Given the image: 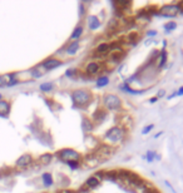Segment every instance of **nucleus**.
I'll return each mask as SVG.
<instances>
[{
    "mask_svg": "<svg viewBox=\"0 0 183 193\" xmlns=\"http://www.w3.org/2000/svg\"><path fill=\"white\" fill-rule=\"evenodd\" d=\"M92 98V94L85 89H78L73 93V102H74V107L78 108L82 105H85Z\"/></svg>",
    "mask_w": 183,
    "mask_h": 193,
    "instance_id": "nucleus-1",
    "label": "nucleus"
},
{
    "mask_svg": "<svg viewBox=\"0 0 183 193\" xmlns=\"http://www.w3.org/2000/svg\"><path fill=\"white\" fill-rule=\"evenodd\" d=\"M58 157H59L63 162H78L80 159V154L77 152V150H74L72 148H65V149H62L58 152Z\"/></svg>",
    "mask_w": 183,
    "mask_h": 193,
    "instance_id": "nucleus-2",
    "label": "nucleus"
},
{
    "mask_svg": "<svg viewBox=\"0 0 183 193\" xmlns=\"http://www.w3.org/2000/svg\"><path fill=\"white\" fill-rule=\"evenodd\" d=\"M95 157L99 159L101 162L103 161H107V159H109L113 154H114V149L113 147H111L109 144H101L94 152Z\"/></svg>",
    "mask_w": 183,
    "mask_h": 193,
    "instance_id": "nucleus-3",
    "label": "nucleus"
},
{
    "mask_svg": "<svg viewBox=\"0 0 183 193\" xmlns=\"http://www.w3.org/2000/svg\"><path fill=\"white\" fill-rule=\"evenodd\" d=\"M124 133H126V132L123 130V128H120V127H114V128L109 129V130L105 133L104 138H105L107 140H109L111 143H118V142H120V140L124 138Z\"/></svg>",
    "mask_w": 183,
    "mask_h": 193,
    "instance_id": "nucleus-4",
    "label": "nucleus"
},
{
    "mask_svg": "<svg viewBox=\"0 0 183 193\" xmlns=\"http://www.w3.org/2000/svg\"><path fill=\"white\" fill-rule=\"evenodd\" d=\"M103 103L107 109L109 111H118L122 107V100L114 94H107L103 99Z\"/></svg>",
    "mask_w": 183,
    "mask_h": 193,
    "instance_id": "nucleus-5",
    "label": "nucleus"
},
{
    "mask_svg": "<svg viewBox=\"0 0 183 193\" xmlns=\"http://www.w3.org/2000/svg\"><path fill=\"white\" fill-rule=\"evenodd\" d=\"M179 13L178 5H164L159 9V14L164 16H176Z\"/></svg>",
    "mask_w": 183,
    "mask_h": 193,
    "instance_id": "nucleus-6",
    "label": "nucleus"
},
{
    "mask_svg": "<svg viewBox=\"0 0 183 193\" xmlns=\"http://www.w3.org/2000/svg\"><path fill=\"white\" fill-rule=\"evenodd\" d=\"M102 162L99 161V159L95 157V154L94 153H92V154H88L85 158H84V164L87 166V167H89V168H93V167H97V166H99Z\"/></svg>",
    "mask_w": 183,
    "mask_h": 193,
    "instance_id": "nucleus-7",
    "label": "nucleus"
},
{
    "mask_svg": "<svg viewBox=\"0 0 183 193\" xmlns=\"http://www.w3.org/2000/svg\"><path fill=\"white\" fill-rule=\"evenodd\" d=\"M99 69H101V65H99L98 62H90L85 66V73L88 75H94L99 72Z\"/></svg>",
    "mask_w": 183,
    "mask_h": 193,
    "instance_id": "nucleus-8",
    "label": "nucleus"
},
{
    "mask_svg": "<svg viewBox=\"0 0 183 193\" xmlns=\"http://www.w3.org/2000/svg\"><path fill=\"white\" fill-rule=\"evenodd\" d=\"M109 49H111V45L108 44V43H101V44H99V45L95 48L94 54H95V55H99V56L107 55V54H109Z\"/></svg>",
    "mask_w": 183,
    "mask_h": 193,
    "instance_id": "nucleus-9",
    "label": "nucleus"
},
{
    "mask_svg": "<svg viewBox=\"0 0 183 193\" xmlns=\"http://www.w3.org/2000/svg\"><path fill=\"white\" fill-rule=\"evenodd\" d=\"M119 124L123 127V130L126 132V129H129L132 127V124H133V121L132 118L128 115V114H122V118H119Z\"/></svg>",
    "mask_w": 183,
    "mask_h": 193,
    "instance_id": "nucleus-10",
    "label": "nucleus"
},
{
    "mask_svg": "<svg viewBox=\"0 0 183 193\" xmlns=\"http://www.w3.org/2000/svg\"><path fill=\"white\" fill-rule=\"evenodd\" d=\"M105 117H107V112L104 111V109H98V111L94 113V115H93V125H94V123L95 124H101L102 122H104Z\"/></svg>",
    "mask_w": 183,
    "mask_h": 193,
    "instance_id": "nucleus-11",
    "label": "nucleus"
},
{
    "mask_svg": "<svg viewBox=\"0 0 183 193\" xmlns=\"http://www.w3.org/2000/svg\"><path fill=\"white\" fill-rule=\"evenodd\" d=\"M113 5H114L115 9H117V11L120 13V11H126L132 5V3L130 2H124V0H117V2H114Z\"/></svg>",
    "mask_w": 183,
    "mask_h": 193,
    "instance_id": "nucleus-12",
    "label": "nucleus"
},
{
    "mask_svg": "<svg viewBox=\"0 0 183 193\" xmlns=\"http://www.w3.org/2000/svg\"><path fill=\"white\" fill-rule=\"evenodd\" d=\"M87 23L89 25V29L90 30H97L99 27H101V21H99V19L97 18V16H94V15L88 16Z\"/></svg>",
    "mask_w": 183,
    "mask_h": 193,
    "instance_id": "nucleus-13",
    "label": "nucleus"
},
{
    "mask_svg": "<svg viewBox=\"0 0 183 193\" xmlns=\"http://www.w3.org/2000/svg\"><path fill=\"white\" fill-rule=\"evenodd\" d=\"M59 65H60V62L58 59H48L43 63V68H44V70H50V69L58 68Z\"/></svg>",
    "mask_w": 183,
    "mask_h": 193,
    "instance_id": "nucleus-14",
    "label": "nucleus"
},
{
    "mask_svg": "<svg viewBox=\"0 0 183 193\" xmlns=\"http://www.w3.org/2000/svg\"><path fill=\"white\" fill-rule=\"evenodd\" d=\"M31 162H33L31 156L24 154V156H21V157L18 159V161H16V166H18V167H27V166H29Z\"/></svg>",
    "mask_w": 183,
    "mask_h": 193,
    "instance_id": "nucleus-15",
    "label": "nucleus"
},
{
    "mask_svg": "<svg viewBox=\"0 0 183 193\" xmlns=\"http://www.w3.org/2000/svg\"><path fill=\"white\" fill-rule=\"evenodd\" d=\"M99 184H101V181H98L94 175H92V177H89L85 182V187L88 188H97Z\"/></svg>",
    "mask_w": 183,
    "mask_h": 193,
    "instance_id": "nucleus-16",
    "label": "nucleus"
},
{
    "mask_svg": "<svg viewBox=\"0 0 183 193\" xmlns=\"http://www.w3.org/2000/svg\"><path fill=\"white\" fill-rule=\"evenodd\" d=\"M82 127H83V130L85 133H90L92 129H93V122L89 121L88 118H84L83 119V123H82Z\"/></svg>",
    "mask_w": 183,
    "mask_h": 193,
    "instance_id": "nucleus-17",
    "label": "nucleus"
},
{
    "mask_svg": "<svg viewBox=\"0 0 183 193\" xmlns=\"http://www.w3.org/2000/svg\"><path fill=\"white\" fill-rule=\"evenodd\" d=\"M119 29V23L117 20H111L109 21V25H108V31L111 33V34H115L117 33V30Z\"/></svg>",
    "mask_w": 183,
    "mask_h": 193,
    "instance_id": "nucleus-18",
    "label": "nucleus"
},
{
    "mask_svg": "<svg viewBox=\"0 0 183 193\" xmlns=\"http://www.w3.org/2000/svg\"><path fill=\"white\" fill-rule=\"evenodd\" d=\"M118 171H104V179L108 181H117Z\"/></svg>",
    "mask_w": 183,
    "mask_h": 193,
    "instance_id": "nucleus-19",
    "label": "nucleus"
},
{
    "mask_svg": "<svg viewBox=\"0 0 183 193\" xmlns=\"http://www.w3.org/2000/svg\"><path fill=\"white\" fill-rule=\"evenodd\" d=\"M83 31H84V29H83L82 27H77L75 29H74V31H73V34H72V40H74V41H77L80 37H82V34H83Z\"/></svg>",
    "mask_w": 183,
    "mask_h": 193,
    "instance_id": "nucleus-20",
    "label": "nucleus"
},
{
    "mask_svg": "<svg viewBox=\"0 0 183 193\" xmlns=\"http://www.w3.org/2000/svg\"><path fill=\"white\" fill-rule=\"evenodd\" d=\"M78 48H79V43H78V41H72V43L69 44V47L66 48V53H68V54H75Z\"/></svg>",
    "mask_w": 183,
    "mask_h": 193,
    "instance_id": "nucleus-21",
    "label": "nucleus"
},
{
    "mask_svg": "<svg viewBox=\"0 0 183 193\" xmlns=\"http://www.w3.org/2000/svg\"><path fill=\"white\" fill-rule=\"evenodd\" d=\"M9 109H10V105L8 102H4V100H2L0 102V114L2 115H5L9 113Z\"/></svg>",
    "mask_w": 183,
    "mask_h": 193,
    "instance_id": "nucleus-22",
    "label": "nucleus"
},
{
    "mask_svg": "<svg viewBox=\"0 0 183 193\" xmlns=\"http://www.w3.org/2000/svg\"><path fill=\"white\" fill-rule=\"evenodd\" d=\"M52 158H53V156H52V154L47 153V154L40 156V158H39V162H40L41 164H49V163L52 162Z\"/></svg>",
    "mask_w": 183,
    "mask_h": 193,
    "instance_id": "nucleus-23",
    "label": "nucleus"
},
{
    "mask_svg": "<svg viewBox=\"0 0 183 193\" xmlns=\"http://www.w3.org/2000/svg\"><path fill=\"white\" fill-rule=\"evenodd\" d=\"M108 83H109V78H108V77H101V78H98V80H97V87L98 88L105 87Z\"/></svg>",
    "mask_w": 183,
    "mask_h": 193,
    "instance_id": "nucleus-24",
    "label": "nucleus"
},
{
    "mask_svg": "<svg viewBox=\"0 0 183 193\" xmlns=\"http://www.w3.org/2000/svg\"><path fill=\"white\" fill-rule=\"evenodd\" d=\"M167 62V52L162 50V53L159 54V60H158V66H163Z\"/></svg>",
    "mask_w": 183,
    "mask_h": 193,
    "instance_id": "nucleus-25",
    "label": "nucleus"
},
{
    "mask_svg": "<svg viewBox=\"0 0 183 193\" xmlns=\"http://www.w3.org/2000/svg\"><path fill=\"white\" fill-rule=\"evenodd\" d=\"M43 182H44L45 186H52V184H53V177H52V174L44 173V174H43Z\"/></svg>",
    "mask_w": 183,
    "mask_h": 193,
    "instance_id": "nucleus-26",
    "label": "nucleus"
},
{
    "mask_svg": "<svg viewBox=\"0 0 183 193\" xmlns=\"http://www.w3.org/2000/svg\"><path fill=\"white\" fill-rule=\"evenodd\" d=\"M120 89H123V90L128 92L129 94H140V93H142V92H138V90H133L132 88H129V87H128V83H124V84H122V85H120Z\"/></svg>",
    "mask_w": 183,
    "mask_h": 193,
    "instance_id": "nucleus-27",
    "label": "nucleus"
},
{
    "mask_svg": "<svg viewBox=\"0 0 183 193\" xmlns=\"http://www.w3.org/2000/svg\"><path fill=\"white\" fill-rule=\"evenodd\" d=\"M53 87L54 85L52 84V83H43V84L40 85V89L43 90V92H50L53 89Z\"/></svg>",
    "mask_w": 183,
    "mask_h": 193,
    "instance_id": "nucleus-28",
    "label": "nucleus"
},
{
    "mask_svg": "<svg viewBox=\"0 0 183 193\" xmlns=\"http://www.w3.org/2000/svg\"><path fill=\"white\" fill-rule=\"evenodd\" d=\"M154 157H156V152H153V150H148L147 154H146V159H147V161H148L149 163L153 162Z\"/></svg>",
    "mask_w": 183,
    "mask_h": 193,
    "instance_id": "nucleus-29",
    "label": "nucleus"
},
{
    "mask_svg": "<svg viewBox=\"0 0 183 193\" xmlns=\"http://www.w3.org/2000/svg\"><path fill=\"white\" fill-rule=\"evenodd\" d=\"M176 23L174 21H171V23H168V24H165L164 25V30L165 31H171V30H173V29H176Z\"/></svg>",
    "mask_w": 183,
    "mask_h": 193,
    "instance_id": "nucleus-30",
    "label": "nucleus"
},
{
    "mask_svg": "<svg viewBox=\"0 0 183 193\" xmlns=\"http://www.w3.org/2000/svg\"><path fill=\"white\" fill-rule=\"evenodd\" d=\"M45 72H43V70H40L39 68H37V69H34V70H31V75L34 78H39V77H41Z\"/></svg>",
    "mask_w": 183,
    "mask_h": 193,
    "instance_id": "nucleus-31",
    "label": "nucleus"
},
{
    "mask_svg": "<svg viewBox=\"0 0 183 193\" xmlns=\"http://www.w3.org/2000/svg\"><path fill=\"white\" fill-rule=\"evenodd\" d=\"M153 128H154V125H153V124H149V125H147L146 128H143V132H142V133H143V134H148Z\"/></svg>",
    "mask_w": 183,
    "mask_h": 193,
    "instance_id": "nucleus-32",
    "label": "nucleus"
},
{
    "mask_svg": "<svg viewBox=\"0 0 183 193\" xmlns=\"http://www.w3.org/2000/svg\"><path fill=\"white\" fill-rule=\"evenodd\" d=\"M75 73H77L75 69H68V70H66V73H65V75H66V77H74Z\"/></svg>",
    "mask_w": 183,
    "mask_h": 193,
    "instance_id": "nucleus-33",
    "label": "nucleus"
},
{
    "mask_svg": "<svg viewBox=\"0 0 183 193\" xmlns=\"http://www.w3.org/2000/svg\"><path fill=\"white\" fill-rule=\"evenodd\" d=\"M68 164L70 166V168H78V166H79V162H69Z\"/></svg>",
    "mask_w": 183,
    "mask_h": 193,
    "instance_id": "nucleus-34",
    "label": "nucleus"
},
{
    "mask_svg": "<svg viewBox=\"0 0 183 193\" xmlns=\"http://www.w3.org/2000/svg\"><path fill=\"white\" fill-rule=\"evenodd\" d=\"M156 34H157V31H156V30H149V31L147 33V35H148V37H154Z\"/></svg>",
    "mask_w": 183,
    "mask_h": 193,
    "instance_id": "nucleus-35",
    "label": "nucleus"
},
{
    "mask_svg": "<svg viewBox=\"0 0 183 193\" xmlns=\"http://www.w3.org/2000/svg\"><path fill=\"white\" fill-rule=\"evenodd\" d=\"M16 83H18V80H16V79H11L9 83H8V85L10 87V85H14V84H16Z\"/></svg>",
    "mask_w": 183,
    "mask_h": 193,
    "instance_id": "nucleus-36",
    "label": "nucleus"
},
{
    "mask_svg": "<svg viewBox=\"0 0 183 193\" xmlns=\"http://www.w3.org/2000/svg\"><path fill=\"white\" fill-rule=\"evenodd\" d=\"M144 193H158V191L157 189H146Z\"/></svg>",
    "mask_w": 183,
    "mask_h": 193,
    "instance_id": "nucleus-37",
    "label": "nucleus"
},
{
    "mask_svg": "<svg viewBox=\"0 0 183 193\" xmlns=\"http://www.w3.org/2000/svg\"><path fill=\"white\" fill-rule=\"evenodd\" d=\"M176 94H177V95H183V87H181V88L178 89V92H177Z\"/></svg>",
    "mask_w": 183,
    "mask_h": 193,
    "instance_id": "nucleus-38",
    "label": "nucleus"
},
{
    "mask_svg": "<svg viewBox=\"0 0 183 193\" xmlns=\"http://www.w3.org/2000/svg\"><path fill=\"white\" fill-rule=\"evenodd\" d=\"M178 9H179L181 13H183V2H181V3L178 4Z\"/></svg>",
    "mask_w": 183,
    "mask_h": 193,
    "instance_id": "nucleus-39",
    "label": "nucleus"
},
{
    "mask_svg": "<svg viewBox=\"0 0 183 193\" xmlns=\"http://www.w3.org/2000/svg\"><path fill=\"white\" fill-rule=\"evenodd\" d=\"M164 94H165L164 90H159V93H158V97H157V98H161V97H163Z\"/></svg>",
    "mask_w": 183,
    "mask_h": 193,
    "instance_id": "nucleus-40",
    "label": "nucleus"
},
{
    "mask_svg": "<svg viewBox=\"0 0 183 193\" xmlns=\"http://www.w3.org/2000/svg\"><path fill=\"white\" fill-rule=\"evenodd\" d=\"M157 99H158L157 97H154V98H151V100H149V102H151V103H156V102H157Z\"/></svg>",
    "mask_w": 183,
    "mask_h": 193,
    "instance_id": "nucleus-41",
    "label": "nucleus"
},
{
    "mask_svg": "<svg viewBox=\"0 0 183 193\" xmlns=\"http://www.w3.org/2000/svg\"><path fill=\"white\" fill-rule=\"evenodd\" d=\"M165 47H167V41L164 40V41H163V48H165Z\"/></svg>",
    "mask_w": 183,
    "mask_h": 193,
    "instance_id": "nucleus-42",
    "label": "nucleus"
}]
</instances>
